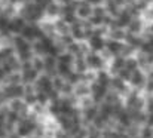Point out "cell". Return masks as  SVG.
<instances>
[{
  "mask_svg": "<svg viewBox=\"0 0 153 138\" xmlns=\"http://www.w3.org/2000/svg\"><path fill=\"white\" fill-rule=\"evenodd\" d=\"M19 16H22L27 22H39L45 16V7L33 0H27L19 10Z\"/></svg>",
  "mask_w": 153,
  "mask_h": 138,
  "instance_id": "obj_1",
  "label": "cell"
},
{
  "mask_svg": "<svg viewBox=\"0 0 153 138\" xmlns=\"http://www.w3.org/2000/svg\"><path fill=\"white\" fill-rule=\"evenodd\" d=\"M34 138H42V137H37V135H36V137H34Z\"/></svg>",
  "mask_w": 153,
  "mask_h": 138,
  "instance_id": "obj_27",
  "label": "cell"
},
{
  "mask_svg": "<svg viewBox=\"0 0 153 138\" xmlns=\"http://www.w3.org/2000/svg\"><path fill=\"white\" fill-rule=\"evenodd\" d=\"M53 24H55V30H56V34H58V36L70 34V24L65 22L62 18H58Z\"/></svg>",
  "mask_w": 153,
  "mask_h": 138,
  "instance_id": "obj_15",
  "label": "cell"
},
{
  "mask_svg": "<svg viewBox=\"0 0 153 138\" xmlns=\"http://www.w3.org/2000/svg\"><path fill=\"white\" fill-rule=\"evenodd\" d=\"M147 79H152L153 80V65L149 68V71H147Z\"/></svg>",
  "mask_w": 153,
  "mask_h": 138,
  "instance_id": "obj_22",
  "label": "cell"
},
{
  "mask_svg": "<svg viewBox=\"0 0 153 138\" xmlns=\"http://www.w3.org/2000/svg\"><path fill=\"white\" fill-rule=\"evenodd\" d=\"M128 31L126 33H132V34H140L143 30V21L140 18H134L129 24H128Z\"/></svg>",
  "mask_w": 153,
  "mask_h": 138,
  "instance_id": "obj_16",
  "label": "cell"
},
{
  "mask_svg": "<svg viewBox=\"0 0 153 138\" xmlns=\"http://www.w3.org/2000/svg\"><path fill=\"white\" fill-rule=\"evenodd\" d=\"M144 91L147 92L149 95H153V80H152V79H147L146 86H144Z\"/></svg>",
  "mask_w": 153,
  "mask_h": 138,
  "instance_id": "obj_20",
  "label": "cell"
},
{
  "mask_svg": "<svg viewBox=\"0 0 153 138\" xmlns=\"http://www.w3.org/2000/svg\"><path fill=\"white\" fill-rule=\"evenodd\" d=\"M138 49H140V52H143V53H146V55L153 53V34L152 33H149L146 37H143L141 45H140Z\"/></svg>",
  "mask_w": 153,
  "mask_h": 138,
  "instance_id": "obj_14",
  "label": "cell"
},
{
  "mask_svg": "<svg viewBox=\"0 0 153 138\" xmlns=\"http://www.w3.org/2000/svg\"><path fill=\"white\" fill-rule=\"evenodd\" d=\"M7 76H9L7 71H6V70L3 68V65L0 64V82H4V80L7 79Z\"/></svg>",
  "mask_w": 153,
  "mask_h": 138,
  "instance_id": "obj_21",
  "label": "cell"
},
{
  "mask_svg": "<svg viewBox=\"0 0 153 138\" xmlns=\"http://www.w3.org/2000/svg\"><path fill=\"white\" fill-rule=\"evenodd\" d=\"M85 59H86V64H88V68L92 70V71H100L104 70L105 67V59L102 58L101 52H94V50H89L86 55H85Z\"/></svg>",
  "mask_w": 153,
  "mask_h": 138,
  "instance_id": "obj_4",
  "label": "cell"
},
{
  "mask_svg": "<svg viewBox=\"0 0 153 138\" xmlns=\"http://www.w3.org/2000/svg\"><path fill=\"white\" fill-rule=\"evenodd\" d=\"M149 33H152V34H153V21H152V24H150V28H149Z\"/></svg>",
  "mask_w": 153,
  "mask_h": 138,
  "instance_id": "obj_26",
  "label": "cell"
},
{
  "mask_svg": "<svg viewBox=\"0 0 153 138\" xmlns=\"http://www.w3.org/2000/svg\"><path fill=\"white\" fill-rule=\"evenodd\" d=\"M0 138H4V128L0 126Z\"/></svg>",
  "mask_w": 153,
  "mask_h": 138,
  "instance_id": "obj_24",
  "label": "cell"
},
{
  "mask_svg": "<svg viewBox=\"0 0 153 138\" xmlns=\"http://www.w3.org/2000/svg\"><path fill=\"white\" fill-rule=\"evenodd\" d=\"M125 61H126V58L122 56V55L113 56V59H111V62H110V73L117 76L119 71H122V70L125 68Z\"/></svg>",
  "mask_w": 153,
  "mask_h": 138,
  "instance_id": "obj_12",
  "label": "cell"
},
{
  "mask_svg": "<svg viewBox=\"0 0 153 138\" xmlns=\"http://www.w3.org/2000/svg\"><path fill=\"white\" fill-rule=\"evenodd\" d=\"M43 61H45V73L49 74V76H56V56H52V55H45L43 56Z\"/></svg>",
  "mask_w": 153,
  "mask_h": 138,
  "instance_id": "obj_11",
  "label": "cell"
},
{
  "mask_svg": "<svg viewBox=\"0 0 153 138\" xmlns=\"http://www.w3.org/2000/svg\"><path fill=\"white\" fill-rule=\"evenodd\" d=\"M12 46H13L15 53L19 58V61H31L33 59V55H34L33 45H31V42L24 39L21 34H15L12 37Z\"/></svg>",
  "mask_w": 153,
  "mask_h": 138,
  "instance_id": "obj_2",
  "label": "cell"
},
{
  "mask_svg": "<svg viewBox=\"0 0 153 138\" xmlns=\"http://www.w3.org/2000/svg\"><path fill=\"white\" fill-rule=\"evenodd\" d=\"M37 122L33 119V117H25V119H21L18 122V128H16V134L21 138H27L30 137L31 134L36 132V128H37Z\"/></svg>",
  "mask_w": 153,
  "mask_h": 138,
  "instance_id": "obj_3",
  "label": "cell"
},
{
  "mask_svg": "<svg viewBox=\"0 0 153 138\" xmlns=\"http://www.w3.org/2000/svg\"><path fill=\"white\" fill-rule=\"evenodd\" d=\"M146 82H147V74H146L141 68H138V70H135V71L131 74V79H129L128 83L132 86V89L143 91L144 86H146Z\"/></svg>",
  "mask_w": 153,
  "mask_h": 138,
  "instance_id": "obj_6",
  "label": "cell"
},
{
  "mask_svg": "<svg viewBox=\"0 0 153 138\" xmlns=\"http://www.w3.org/2000/svg\"><path fill=\"white\" fill-rule=\"evenodd\" d=\"M123 47H125V42H120V40L108 39L107 43H105V50H107L111 56H119V55H122Z\"/></svg>",
  "mask_w": 153,
  "mask_h": 138,
  "instance_id": "obj_9",
  "label": "cell"
},
{
  "mask_svg": "<svg viewBox=\"0 0 153 138\" xmlns=\"http://www.w3.org/2000/svg\"><path fill=\"white\" fill-rule=\"evenodd\" d=\"M108 36H110V39H113V40H120V42H123L125 37H126V31H125V28H110V30H108Z\"/></svg>",
  "mask_w": 153,
  "mask_h": 138,
  "instance_id": "obj_17",
  "label": "cell"
},
{
  "mask_svg": "<svg viewBox=\"0 0 153 138\" xmlns=\"http://www.w3.org/2000/svg\"><path fill=\"white\" fill-rule=\"evenodd\" d=\"M24 93H25V86H22L21 83H9L7 86L3 88V95L7 99L24 98Z\"/></svg>",
  "mask_w": 153,
  "mask_h": 138,
  "instance_id": "obj_7",
  "label": "cell"
},
{
  "mask_svg": "<svg viewBox=\"0 0 153 138\" xmlns=\"http://www.w3.org/2000/svg\"><path fill=\"white\" fill-rule=\"evenodd\" d=\"M9 138H21V137H19L18 134H12V135H10V137H9Z\"/></svg>",
  "mask_w": 153,
  "mask_h": 138,
  "instance_id": "obj_25",
  "label": "cell"
},
{
  "mask_svg": "<svg viewBox=\"0 0 153 138\" xmlns=\"http://www.w3.org/2000/svg\"><path fill=\"white\" fill-rule=\"evenodd\" d=\"M21 76H22V83H25V85H33V83L37 80V77H39V71L31 67V68L22 70V71H21Z\"/></svg>",
  "mask_w": 153,
  "mask_h": 138,
  "instance_id": "obj_13",
  "label": "cell"
},
{
  "mask_svg": "<svg viewBox=\"0 0 153 138\" xmlns=\"http://www.w3.org/2000/svg\"><path fill=\"white\" fill-rule=\"evenodd\" d=\"M19 34L24 39H27L28 42H36V40H39V39H42L45 36L43 31H42V28L39 25H36L34 22H27Z\"/></svg>",
  "mask_w": 153,
  "mask_h": 138,
  "instance_id": "obj_5",
  "label": "cell"
},
{
  "mask_svg": "<svg viewBox=\"0 0 153 138\" xmlns=\"http://www.w3.org/2000/svg\"><path fill=\"white\" fill-rule=\"evenodd\" d=\"M92 10H94V6L89 1H86V0H79L77 1L76 13H77L79 19H89V16L92 15Z\"/></svg>",
  "mask_w": 153,
  "mask_h": 138,
  "instance_id": "obj_8",
  "label": "cell"
},
{
  "mask_svg": "<svg viewBox=\"0 0 153 138\" xmlns=\"http://www.w3.org/2000/svg\"><path fill=\"white\" fill-rule=\"evenodd\" d=\"M147 123L153 126V114H149V117H147Z\"/></svg>",
  "mask_w": 153,
  "mask_h": 138,
  "instance_id": "obj_23",
  "label": "cell"
},
{
  "mask_svg": "<svg viewBox=\"0 0 153 138\" xmlns=\"http://www.w3.org/2000/svg\"><path fill=\"white\" fill-rule=\"evenodd\" d=\"M12 55H15V49L13 46H3L0 47V64L4 62L7 58H10Z\"/></svg>",
  "mask_w": 153,
  "mask_h": 138,
  "instance_id": "obj_18",
  "label": "cell"
},
{
  "mask_svg": "<svg viewBox=\"0 0 153 138\" xmlns=\"http://www.w3.org/2000/svg\"><path fill=\"white\" fill-rule=\"evenodd\" d=\"M140 138H153V126L149 123H144L143 128H140Z\"/></svg>",
  "mask_w": 153,
  "mask_h": 138,
  "instance_id": "obj_19",
  "label": "cell"
},
{
  "mask_svg": "<svg viewBox=\"0 0 153 138\" xmlns=\"http://www.w3.org/2000/svg\"><path fill=\"white\" fill-rule=\"evenodd\" d=\"M126 85H128V82H125V80H123V79H120L119 76H114V77H111L110 88L116 92V93H119V95H123V93H126V92L129 91V88H128Z\"/></svg>",
  "mask_w": 153,
  "mask_h": 138,
  "instance_id": "obj_10",
  "label": "cell"
}]
</instances>
